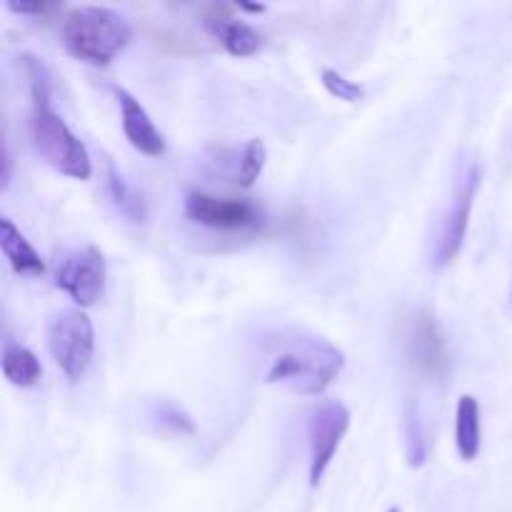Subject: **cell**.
<instances>
[{"mask_svg": "<svg viewBox=\"0 0 512 512\" xmlns=\"http://www.w3.org/2000/svg\"><path fill=\"white\" fill-rule=\"evenodd\" d=\"M345 365V355L328 340L295 333L283 335L270 353L265 383L283 385L298 395H323Z\"/></svg>", "mask_w": 512, "mask_h": 512, "instance_id": "1", "label": "cell"}, {"mask_svg": "<svg viewBox=\"0 0 512 512\" xmlns=\"http://www.w3.org/2000/svg\"><path fill=\"white\" fill-rule=\"evenodd\" d=\"M63 45L73 58L103 68L130 43V23L105 5H78L63 18Z\"/></svg>", "mask_w": 512, "mask_h": 512, "instance_id": "2", "label": "cell"}, {"mask_svg": "<svg viewBox=\"0 0 512 512\" xmlns=\"http://www.w3.org/2000/svg\"><path fill=\"white\" fill-rule=\"evenodd\" d=\"M30 140H33V148L40 160L65 178L88 180L93 175V160H90L88 148L50 108V103H33Z\"/></svg>", "mask_w": 512, "mask_h": 512, "instance_id": "3", "label": "cell"}, {"mask_svg": "<svg viewBox=\"0 0 512 512\" xmlns=\"http://www.w3.org/2000/svg\"><path fill=\"white\" fill-rule=\"evenodd\" d=\"M48 350L68 380L88 373L95 353L93 320L83 310H60L48 320Z\"/></svg>", "mask_w": 512, "mask_h": 512, "instance_id": "4", "label": "cell"}, {"mask_svg": "<svg viewBox=\"0 0 512 512\" xmlns=\"http://www.w3.org/2000/svg\"><path fill=\"white\" fill-rule=\"evenodd\" d=\"M185 218L218 233H255L263 228V213L250 200L220 198V195L193 190L185 195Z\"/></svg>", "mask_w": 512, "mask_h": 512, "instance_id": "5", "label": "cell"}, {"mask_svg": "<svg viewBox=\"0 0 512 512\" xmlns=\"http://www.w3.org/2000/svg\"><path fill=\"white\" fill-rule=\"evenodd\" d=\"M105 258L95 245H83L60 260L55 270V288L63 290L75 305L90 308L103 298L105 290Z\"/></svg>", "mask_w": 512, "mask_h": 512, "instance_id": "6", "label": "cell"}, {"mask_svg": "<svg viewBox=\"0 0 512 512\" xmlns=\"http://www.w3.org/2000/svg\"><path fill=\"white\" fill-rule=\"evenodd\" d=\"M350 428V410L338 400L318 405L310 418V485L318 488Z\"/></svg>", "mask_w": 512, "mask_h": 512, "instance_id": "7", "label": "cell"}, {"mask_svg": "<svg viewBox=\"0 0 512 512\" xmlns=\"http://www.w3.org/2000/svg\"><path fill=\"white\" fill-rule=\"evenodd\" d=\"M480 185V168L478 165H470L468 175L460 180L458 190L453 195V203H450L448 213H445L443 228H440L438 240H435L433 250V265L435 268H445V265L453 263L458 258V253L463 250L465 235H468L470 225V210H473L475 193H478Z\"/></svg>", "mask_w": 512, "mask_h": 512, "instance_id": "8", "label": "cell"}, {"mask_svg": "<svg viewBox=\"0 0 512 512\" xmlns=\"http://www.w3.org/2000/svg\"><path fill=\"white\" fill-rule=\"evenodd\" d=\"M410 355L418 370L430 378H445L450 368L448 343L435 315L420 313L410 333Z\"/></svg>", "mask_w": 512, "mask_h": 512, "instance_id": "9", "label": "cell"}, {"mask_svg": "<svg viewBox=\"0 0 512 512\" xmlns=\"http://www.w3.org/2000/svg\"><path fill=\"white\" fill-rule=\"evenodd\" d=\"M115 98L120 105V118H123V133L128 143L133 145L138 153L148 155V158H160L165 153V138L158 128H155L153 118L148 110L140 105V100L125 88H113Z\"/></svg>", "mask_w": 512, "mask_h": 512, "instance_id": "10", "label": "cell"}, {"mask_svg": "<svg viewBox=\"0 0 512 512\" xmlns=\"http://www.w3.org/2000/svg\"><path fill=\"white\" fill-rule=\"evenodd\" d=\"M233 8L228 5H213L205 15V25H208L210 33L223 43V48L228 50L235 58H248V55L258 53L260 48V35L253 25L243 23V20L233 18Z\"/></svg>", "mask_w": 512, "mask_h": 512, "instance_id": "11", "label": "cell"}, {"mask_svg": "<svg viewBox=\"0 0 512 512\" xmlns=\"http://www.w3.org/2000/svg\"><path fill=\"white\" fill-rule=\"evenodd\" d=\"M483 443V425H480V403L473 395H460L455 408V448L465 463H473Z\"/></svg>", "mask_w": 512, "mask_h": 512, "instance_id": "12", "label": "cell"}, {"mask_svg": "<svg viewBox=\"0 0 512 512\" xmlns=\"http://www.w3.org/2000/svg\"><path fill=\"white\" fill-rule=\"evenodd\" d=\"M0 248H3L5 260L10 263V268L20 275H43L45 263L40 258L38 250L25 240V235L20 233L13 225L10 218H0Z\"/></svg>", "mask_w": 512, "mask_h": 512, "instance_id": "13", "label": "cell"}, {"mask_svg": "<svg viewBox=\"0 0 512 512\" xmlns=\"http://www.w3.org/2000/svg\"><path fill=\"white\" fill-rule=\"evenodd\" d=\"M3 375L10 385L15 388H35L43 378V368H40L38 355L25 345L15 343L13 338L3 340Z\"/></svg>", "mask_w": 512, "mask_h": 512, "instance_id": "14", "label": "cell"}, {"mask_svg": "<svg viewBox=\"0 0 512 512\" xmlns=\"http://www.w3.org/2000/svg\"><path fill=\"white\" fill-rule=\"evenodd\" d=\"M105 178H108V193L110 198H113V203L118 205L120 213L125 215V218H130L133 223H140L143 220V200L138 198V195L133 193V188H130L128 183H125V178L120 175V170L115 168L113 163H105Z\"/></svg>", "mask_w": 512, "mask_h": 512, "instance_id": "15", "label": "cell"}, {"mask_svg": "<svg viewBox=\"0 0 512 512\" xmlns=\"http://www.w3.org/2000/svg\"><path fill=\"white\" fill-rule=\"evenodd\" d=\"M265 158H268V150H265L263 140L250 138L243 150V158H240V168H238L240 188H250V185L260 178V173H263L265 168Z\"/></svg>", "mask_w": 512, "mask_h": 512, "instance_id": "16", "label": "cell"}, {"mask_svg": "<svg viewBox=\"0 0 512 512\" xmlns=\"http://www.w3.org/2000/svg\"><path fill=\"white\" fill-rule=\"evenodd\" d=\"M323 85L325 90H328L333 98L338 100H345V103H358V100L365 98V88L360 83H355V80H348L345 75H340L338 70L333 68H325L323 70Z\"/></svg>", "mask_w": 512, "mask_h": 512, "instance_id": "17", "label": "cell"}, {"mask_svg": "<svg viewBox=\"0 0 512 512\" xmlns=\"http://www.w3.org/2000/svg\"><path fill=\"white\" fill-rule=\"evenodd\" d=\"M158 418H160V425H168L173 433H180V435H190L195 430L193 420H190V415L185 413L183 408H178L175 403H160L158 405Z\"/></svg>", "mask_w": 512, "mask_h": 512, "instance_id": "18", "label": "cell"}, {"mask_svg": "<svg viewBox=\"0 0 512 512\" xmlns=\"http://www.w3.org/2000/svg\"><path fill=\"white\" fill-rule=\"evenodd\" d=\"M8 8L20 15H48L53 13V10H58L60 5L43 3V0H35V3H15V0H8Z\"/></svg>", "mask_w": 512, "mask_h": 512, "instance_id": "19", "label": "cell"}, {"mask_svg": "<svg viewBox=\"0 0 512 512\" xmlns=\"http://www.w3.org/2000/svg\"><path fill=\"white\" fill-rule=\"evenodd\" d=\"M0 180H3V190L10 185V155H8V148H3V175H0Z\"/></svg>", "mask_w": 512, "mask_h": 512, "instance_id": "20", "label": "cell"}, {"mask_svg": "<svg viewBox=\"0 0 512 512\" xmlns=\"http://www.w3.org/2000/svg\"><path fill=\"white\" fill-rule=\"evenodd\" d=\"M240 10H248V13H263L265 5H253V3H238Z\"/></svg>", "mask_w": 512, "mask_h": 512, "instance_id": "21", "label": "cell"}, {"mask_svg": "<svg viewBox=\"0 0 512 512\" xmlns=\"http://www.w3.org/2000/svg\"><path fill=\"white\" fill-rule=\"evenodd\" d=\"M388 512H400V508H390Z\"/></svg>", "mask_w": 512, "mask_h": 512, "instance_id": "22", "label": "cell"}]
</instances>
